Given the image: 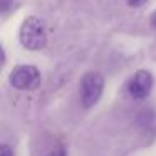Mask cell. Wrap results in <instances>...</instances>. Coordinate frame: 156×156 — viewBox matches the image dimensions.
I'll return each instance as SVG.
<instances>
[{
  "instance_id": "obj_1",
  "label": "cell",
  "mask_w": 156,
  "mask_h": 156,
  "mask_svg": "<svg viewBox=\"0 0 156 156\" xmlns=\"http://www.w3.org/2000/svg\"><path fill=\"white\" fill-rule=\"evenodd\" d=\"M19 39H20V44L27 51H41V49H44L45 44H47V32H45L44 22L35 15L27 17L20 25Z\"/></svg>"
},
{
  "instance_id": "obj_2",
  "label": "cell",
  "mask_w": 156,
  "mask_h": 156,
  "mask_svg": "<svg viewBox=\"0 0 156 156\" xmlns=\"http://www.w3.org/2000/svg\"><path fill=\"white\" fill-rule=\"evenodd\" d=\"M9 82L12 87L19 89V91H35L42 82V76L35 66L20 64L12 69L10 76H9Z\"/></svg>"
},
{
  "instance_id": "obj_3",
  "label": "cell",
  "mask_w": 156,
  "mask_h": 156,
  "mask_svg": "<svg viewBox=\"0 0 156 156\" xmlns=\"http://www.w3.org/2000/svg\"><path fill=\"white\" fill-rule=\"evenodd\" d=\"M104 91V77L99 72H87L81 79V102L84 108L98 104Z\"/></svg>"
},
{
  "instance_id": "obj_4",
  "label": "cell",
  "mask_w": 156,
  "mask_h": 156,
  "mask_svg": "<svg viewBox=\"0 0 156 156\" xmlns=\"http://www.w3.org/2000/svg\"><path fill=\"white\" fill-rule=\"evenodd\" d=\"M153 89V76L149 71H138L128 82V92L133 99H146Z\"/></svg>"
},
{
  "instance_id": "obj_5",
  "label": "cell",
  "mask_w": 156,
  "mask_h": 156,
  "mask_svg": "<svg viewBox=\"0 0 156 156\" xmlns=\"http://www.w3.org/2000/svg\"><path fill=\"white\" fill-rule=\"evenodd\" d=\"M42 156H67V151H66L64 144H55L51 149H47Z\"/></svg>"
},
{
  "instance_id": "obj_6",
  "label": "cell",
  "mask_w": 156,
  "mask_h": 156,
  "mask_svg": "<svg viewBox=\"0 0 156 156\" xmlns=\"http://www.w3.org/2000/svg\"><path fill=\"white\" fill-rule=\"evenodd\" d=\"M14 5V0H0V14H5L9 12Z\"/></svg>"
},
{
  "instance_id": "obj_7",
  "label": "cell",
  "mask_w": 156,
  "mask_h": 156,
  "mask_svg": "<svg viewBox=\"0 0 156 156\" xmlns=\"http://www.w3.org/2000/svg\"><path fill=\"white\" fill-rule=\"evenodd\" d=\"M0 156H15V153L9 144H0Z\"/></svg>"
},
{
  "instance_id": "obj_8",
  "label": "cell",
  "mask_w": 156,
  "mask_h": 156,
  "mask_svg": "<svg viewBox=\"0 0 156 156\" xmlns=\"http://www.w3.org/2000/svg\"><path fill=\"white\" fill-rule=\"evenodd\" d=\"M128 2V5H131V7H141V5H144L148 0H126Z\"/></svg>"
},
{
  "instance_id": "obj_9",
  "label": "cell",
  "mask_w": 156,
  "mask_h": 156,
  "mask_svg": "<svg viewBox=\"0 0 156 156\" xmlns=\"http://www.w3.org/2000/svg\"><path fill=\"white\" fill-rule=\"evenodd\" d=\"M4 62H5V52H4V47L0 45V66L4 64Z\"/></svg>"
},
{
  "instance_id": "obj_10",
  "label": "cell",
  "mask_w": 156,
  "mask_h": 156,
  "mask_svg": "<svg viewBox=\"0 0 156 156\" xmlns=\"http://www.w3.org/2000/svg\"><path fill=\"white\" fill-rule=\"evenodd\" d=\"M151 24H153V27H156V12L151 15Z\"/></svg>"
}]
</instances>
